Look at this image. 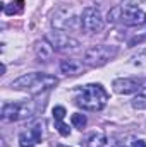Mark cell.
Returning a JSON list of instances; mask_svg holds the SVG:
<instances>
[{"label":"cell","instance_id":"6da1fadb","mask_svg":"<svg viewBox=\"0 0 146 147\" xmlns=\"http://www.w3.org/2000/svg\"><path fill=\"white\" fill-rule=\"evenodd\" d=\"M108 101V92L102 84H86L79 89L74 103L86 111H100Z\"/></svg>","mask_w":146,"mask_h":147},{"label":"cell","instance_id":"7a4b0ae2","mask_svg":"<svg viewBox=\"0 0 146 147\" xmlns=\"http://www.w3.org/2000/svg\"><path fill=\"white\" fill-rule=\"evenodd\" d=\"M57 86V77L48 75V74H40V72H31L24 74L19 79L12 80L10 87L17 89V91H29L33 94H38L41 91H48L52 87Z\"/></svg>","mask_w":146,"mask_h":147},{"label":"cell","instance_id":"3957f363","mask_svg":"<svg viewBox=\"0 0 146 147\" xmlns=\"http://www.w3.org/2000/svg\"><path fill=\"white\" fill-rule=\"evenodd\" d=\"M107 17L108 22L120 21L126 26H143L146 22V12L138 7H113Z\"/></svg>","mask_w":146,"mask_h":147},{"label":"cell","instance_id":"277c9868","mask_svg":"<svg viewBox=\"0 0 146 147\" xmlns=\"http://www.w3.org/2000/svg\"><path fill=\"white\" fill-rule=\"evenodd\" d=\"M81 24V16L77 10L69 5H60L53 14H52V26L57 31H67V29H76Z\"/></svg>","mask_w":146,"mask_h":147},{"label":"cell","instance_id":"5b68a950","mask_svg":"<svg viewBox=\"0 0 146 147\" xmlns=\"http://www.w3.org/2000/svg\"><path fill=\"white\" fill-rule=\"evenodd\" d=\"M117 46L112 45H96V46H89L84 51L83 57V63L88 67H102L105 65L108 60H112L117 55Z\"/></svg>","mask_w":146,"mask_h":147},{"label":"cell","instance_id":"8992f818","mask_svg":"<svg viewBox=\"0 0 146 147\" xmlns=\"http://www.w3.org/2000/svg\"><path fill=\"white\" fill-rule=\"evenodd\" d=\"M35 105L33 103H7L2 108V120L3 121H16L21 118H28L35 115Z\"/></svg>","mask_w":146,"mask_h":147},{"label":"cell","instance_id":"52a82bcc","mask_svg":"<svg viewBox=\"0 0 146 147\" xmlns=\"http://www.w3.org/2000/svg\"><path fill=\"white\" fill-rule=\"evenodd\" d=\"M81 26L86 33H100L103 29V17L98 7H84L81 12Z\"/></svg>","mask_w":146,"mask_h":147},{"label":"cell","instance_id":"ba28073f","mask_svg":"<svg viewBox=\"0 0 146 147\" xmlns=\"http://www.w3.org/2000/svg\"><path fill=\"white\" fill-rule=\"evenodd\" d=\"M46 41L52 45L53 50L57 51H69V50H77L81 45L77 39L71 38L69 34L62 33V31H53V33H48L46 34Z\"/></svg>","mask_w":146,"mask_h":147},{"label":"cell","instance_id":"9c48e42d","mask_svg":"<svg viewBox=\"0 0 146 147\" xmlns=\"http://www.w3.org/2000/svg\"><path fill=\"white\" fill-rule=\"evenodd\" d=\"M112 86H113V91L119 92V94H132V92H138L143 87L141 86V80L139 79H134V77L115 79Z\"/></svg>","mask_w":146,"mask_h":147},{"label":"cell","instance_id":"30bf717a","mask_svg":"<svg viewBox=\"0 0 146 147\" xmlns=\"http://www.w3.org/2000/svg\"><path fill=\"white\" fill-rule=\"evenodd\" d=\"M60 72L65 75H77L83 72V63L76 58H65L60 62Z\"/></svg>","mask_w":146,"mask_h":147},{"label":"cell","instance_id":"8fae6325","mask_svg":"<svg viewBox=\"0 0 146 147\" xmlns=\"http://www.w3.org/2000/svg\"><path fill=\"white\" fill-rule=\"evenodd\" d=\"M52 53H53V48L48 41H43V43L36 45V55L38 58H41V62H48L52 58Z\"/></svg>","mask_w":146,"mask_h":147},{"label":"cell","instance_id":"7c38bea8","mask_svg":"<svg viewBox=\"0 0 146 147\" xmlns=\"http://www.w3.org/2000/svg\"><path fill=\"white\" fill-rule=\"evenodd\" d=\"M88 147H115V142L110 137H105V135H95V137L89 139Z\"/></svg>","mask_w":146,"mask_h":147},{"label":"cell","instance_id":"4fadbf2b","mask_svg":"<svg viewBox=\"0 0 146 147\" xmlns=\"http://www.w3.org/2000/svg\"><path fill=\"white\" fill-rule=\"evenodd\" d=\"M132 108L134 110H145L146 108V86H143L139 91H138V94H136V98L132 99Z\"/></svg>","mask_w":146,"mask_h":147},{"label":"cell","instance_id":"5bb4252c","mask_svg":"<svg viewBox=\"0 0 146 147\" xmlns=\"http://www.w3.org/2000/svg\"><path fill=\"white\" fill-rule=\"evenodd\" d=\"M19 144H21V147H33L35 144H38V142H36V139L33 137L31 132H29V134L23 132V134L19 135Z\"/></svg>","mask_w":146,"mask_h":147},{"label":"cell","instance_id":"9a60e30c","mask_svg":"<svg viewBox=\"0 0 146 147\" xmlns=\"http://www.w3.org/2000/svg\"><path fill=\"white\" fill-rule=\"evenodd\" d=\"M71 121H72V125L76 128L83 130V128L86 127V123H88V118H86L84 115H81V113H74L72 116H71Z\"/></svg>","mask_w":146,"mask_h":147},{"label":"cell","instance_id":"2e32d148","mask_svg":"<svg viewBox=\"0 0 146 147\" xmlns=\"http://www.w3.org/2000/svg\"><path fill=\"white\" fill-rule=\"evenodd\" d=\"M55 128H57V130H59V134H60V135H64V137H67V135L71 134L69 125H65L62 120H55Z\"/></svg>","mask_w":146,"mask_h":147},{"label":"cell","instance_id":"e0dca14e","mask_svg":"<svg viewBox=\"0 0 146 147\" xmlns=\"http://www.w3.org/2000/svg\"><path fill=\"white\" fill-rule=\"evenodd\" d=\"M2 9H3V12L7 16H12V14H19L21 12V9L14 7V3H2Z\"/></svg>","mask_w":146,"mask_h":147},{"label":"cell","instance_id":"ac0fdd59","mask_svg":"<svg viewBox=\"0 0 146 147\" xmlns=\"http://www.w3.org/2000/svg\"><path fill=\"white\" fill-rule=\"evenodd\" d=\"M65 115H67V111H65L64 106H55V108H53V118H55V120H64Z\"/></svg>","mask_w":146,"mask_h":147},{"label":"cell","instance_id":"d6986e66","mask_svg":"<svg viewBox=\"0 0 146 147\" xmlns=\"http://www.w3.org/2000/svg\"><path fill=\"white\" fill-rule=\"evenodd\" d=\"M31 134H33V137L36 139V142L41 140V127H40V125H36V127L31 128Z\"/></svg>","mask_w":146,"mask_h":147},{"label":"cell","instance_id":"ffe728a7","mask_svg":"<svg viewBox=\"0 0 146 147\" xmlns=\"http://www.w3.org/2000/svg\"><path fill=\"white\" fill-rule=\"evenodd\" d=\"M132 147H146V144L143 140H134V142H132Z\"/></svg>","mask_w":146,"mask_h":147},{"label":"cell","instance_id":"44dd1931","mask_svg":"<svg viewBox=\"0 0 146 147\" xmlns=\"http://www.w3.org/2000/svg\"><path fill=\"white\" fill-rule=\"evenodd\" d=\"M59 147H67V146H59Z\"/></svg>","mask_w":146,"mask_h":147}]
</instances>
